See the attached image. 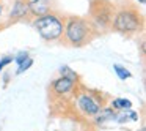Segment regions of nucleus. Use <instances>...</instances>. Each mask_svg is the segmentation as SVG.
Wrapping results in <instances>:
<instances>
[{
    "mask_svg": "<svg viewBox=\"0 0 146 131\" xmlns=\"http://www.w3.org/2000/svg\"><path fill=\"white\" fill-rule=\"evenodd\" d=\"M61 38H64V43L72 48H82L94 38V26L83 17L71 16L64 21Z\"/></svg>",
    "mask_w": 146,
    "mask_h": 131,
    "instance_id": "obj_1",
    "label": "nucleus"
},
{
    "mask_svg": "<svg viewBox=\"0 0 146 131\" xmlns=\"http://www.w3.org/2000/svg\"><path fill=\"white\" fill-rule=\"evenodd\" d=\"M33 27L38 32V35L46 41H57L63 36L64 30V21L61 19L60 14L57 13H49L42 14V16L36 17L33 21Z\"/></svg>",
    "mask_w": 146,
    "mask_h": 131,
    "instance_id": "obj_2",
    "label": "nucleus"
},
{
    "mask_svg": "<svg viewBox=\"0 0 146 131\" xmlns=\"http://www.w3.org/2000/svg\"><path fill=\"white\" fill-rule=\"evenodd\" d=\"M105 104V99L101 93L90 90H77L74 93V107L82 117L93 118Z\"/></svg>",
    "mask_w": 146,
    "mask_h": 131,
    "instance_id": "obj_3",
    "label": "nucleus"
},
{
    "mask_svg": "<svg viewBox=\"0 0 146 131\" xmlns=\"http://www.w3.org/2000/svg\"><path fill=\"white\" fill-rule=\"evenodd\" d=\"M143 16L135 8H124L113 14L111 26L119 33H137L143 29Z\"/></svg>",
    "mask_w": 146,
    "mask_h": 131,
    "instance_id": "obj_4",
    "label": "nucleus"
},
{
    "mask_svg": "<svg viewBox=\"0 0 146 131\" xmlns=\"http://www.w3.org/2000/svg\"><path fill=\"white\" fill-rule=\"evenodd\" d=\"M77 84H79V81H74V79H69V77L60 76V77H57L50 85L52 95L57 96V98L74 96V93L77 92Z\"/></svg>",
    "mask_w": 146,
    "mask_h": 131,
    "instance_id": "obj_5",
    "label": "nucleus"
},
{
    "mask_svg": "<svg viewBox=\"0 0 146 131\" xmlns=\"http://www.w3.org/2000/svg\"><path fill=\"white\" fill-rule=\"evenodd\" d=\"M111 21H113V11L108 3L101 2L98 7H93V22L96 27L107 29L108 26H111Z\"/></svg>",
    "mask_w": 146,
    "mask_h": 131,
    "instance_id": "obj_6",
    "label": "nucleus"
},
{
    "mask_svg": "<svg viewBox=\"0 0 146 131\" xmlns=\"http://www.w3.org/2000/svg\"><path fill=\"white\" fill-rule=\"evenodd\" d=\"M29 5V14L39 17L50 11V0H27Z\"/></svg>",
    "mask_w": 146,
    "mask_h": 131,
    "instance_id": "obj_7",
    "label": "nucleus"
},
{
    "mask_svg": "<svg viewBox=\"0 0 146 131\" xmlns=\"http://www.w3.org/2000/svg\"><path fill=\"white\" fill-rule=\"evenodd\" d=\"M115 118H116V112L111 107H108V106H104V107L93 117V122H94V125H98V126H102V125L108 123V122H115Z\"/></svg>",
    "mask_w": 146,
    "mask_h": 131,
    "instance_id": "obj_8",
    "label": "nucleus"
},
{
    "mask_svg": "<svg viewBox=\"0 0 146 131\" xmlns=\"http://www.w3.org/2000/svg\"><path fill=\"white\" fill-rule=\"evenodd\" d=\"M29 14V5L27 0H16L11 7L10 11V19L11 21H17V19H24Z\"/></svg>",
    "mask_w": 146,
    "mask_h": 131,
    "instance_id": "obj_9",
    "label": "nucleus"
},
{
    "mask_svg": "<svg viewBox=\"0 0 146 131\" xmlns=\"http://www.w3.org/2000/svg\"><path fill=\"white\" fill-rule=\"evenodd\" d=\"M138 118H140V115L137 111H133V109H126V111L116 112L115 122H118V123H129V122H138Z\"/></svg>",
    "mask_w": 146,
    "mask_h": 131,
    "instance_id": "obj_10",
    "label": "nucleus"
},
{
    "mask_svg": "<svg viewBox=\"0 0 146 131\" xmlns=\"http://www.w3.org/2000/svg\"><path fill=\"white\" fill-rule=\"evenodd\" d=\"M108 107H111L115 112L126 111V109H132V101L127 98H113L108 103Z\"/></svg>",
    "mask_w": 146,
    "mask_h": 131,
    "instance_id": "obj_11",
    "label": "nucleus"
},
{
    "mask_svg": "<svg viewBox=\"0 0 146 131\" xmlns=\"http://www.w3.org/2000/svg\"><path fill=\"white\" fill-rule=\"evenodd\" d=\"M113 70H115L116 76L119 77L121 81H126V79H130V77H132V73H130V71L127 70V68H124L123 65L115 63V65H113Z\"/></svg>",
    "mask_w": 146,
    "mask_h": 131,
    "instance_id": "obj_12",
    "label": "nucleus"
},
{
    "mask_svg": "<svg viewBox=\"0 0 146 131\" xmlns=\"http://www.w3.org/2000/svg\"><path fill=\"white\" fill-rule=\"evenodd\" d=\"M60 76L69 77V79H74V81H79V74H77L74 70H71L69 67H66V65L60 67Z\"/></svg>",
    "mask_w": 146,
    "mask_h": 131,
    "instance_id": "obj_13",
    "label": "nucleus"
},
{
    "mask_svg": "<svg viewBox=\"0 0 146 131\" xmlns=\"http://www.w3.org/2000/svg\"><path fill=\"white\" fill-rule=\"evenodd\" d=\"M33 67V58L32 57H29L25 62H22L21 65H17V70H16V74H22V73H25L29 68H32Z\"/></svg>",
    "mask_w": 146,
    "mask_h": 131,
    "instance_id": "obj_14",
    "label": "nucleus"
},
{
    "mask_svg": "<svg viewBox=\"0 0 146 131\" xmlns=\"http://www.w3.org/2000/svg\"><path fill=\"white\" fill-rule=\"evenodd\" d=\"M13 55H5V57L0 58V73L5 70V67H8L10 63H13Z\"/></svg>",
    "mask_w": 146,
    "mask_h": 131,
    "instance_id": "obj_15",
    "label": "nucleus"
},
{
    "mask_svg": "<svg viewBox=\"0 0 146 131\" xmlns=\"http://www.w3.org/2000/svg\"><path fill=\"white\" fill-rule=\"evenodd\" d=\"M29 57H30V54H29V52H19V54H17L16 57L13 58V62H14L16 65H21L22 62H25Z\"/></svg>",
    "mask_w": 146,
    "mask_h": 131,
    "instance_id": "obj_16",
    "label": "nucleus"
},
{
    "mask_svg": "<svg viewBox=\"0 0 146 131\" xmlns=\"http://www.w3.org/2000/svg\"><path fill=\"white\" fill-rule=\"evenodd\" d=\"M2 14H3V2L0 0V19H2Z\"/></svg>",
    "mask_w": 146,
    "mask_h": 131,
    "instance_id": "obj_17",
    "label": "nucleus"
},
{
    "mask_svg": "<svg viewBox=\"0 0 146 131\" xmlns=\"http://www.w3.org/2000/svg\"><path fill=\"white\" fill-rule=\"evenodd\" d=\"M137 3H140V5H145L146 3V0H135Z\"/></svg>",
    "mask_w": 146,
    "mask_h": 131,
    "instance_id": "obj_18",
    "label": "nucleus"
}]
</instances>
